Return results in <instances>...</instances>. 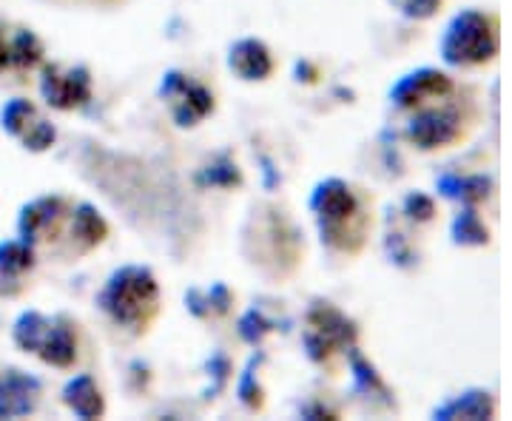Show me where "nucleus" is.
<instances>
[{"label": "nucleus", "mask_w": 512, "mask_h": 421, "mask_svg": "<svg viewBox=\"0 0 512 421\" xmlns=\"http://www.w3.org/2000/svg\"><path fill=\"white\" fill-rule=\"evenodd\" d=\"M410 15H430L441 0H399Z\"/></svg>", "instance_id": "f8f14e48"}, {"label": "nucleus", "mask_w": 512, "mask_h": 421, "mask_svg": "<svg viewBox=\"0 0 512 421\" xmlns=\"http://www.w3.org/2000/svg\"><path fill=\"white\" fill-rule=\"evenodd\" d=\"M461 117L453 106H439V109H421V114L413 120V140L424 148L444 146L450 140H456L461 134Z\"/></svg>", "instance_id": "39448f33"}, {"label": "nucleus", "mask_w": 512, "mask_h": 421, "mask_svg": "<svg viewBox=\"0 0 512 421\" xmlns=\"http://www.w3.org/2000/svg\"><path fill=\"white\" fill-rule=\"evenodd\" d=\"M15 339L23 350L37 353L43 362L49 365H72L74 362V339L72 330L60 322H52L40 313H26L20 316L18 328H15Z\"/></svg>", "instance_id": "20e7f679"}, {"label": "nucleus", "mask_w": 512, "mask_h": 421, "mask_svg": "<svg viewBox=\"0 0 512 421\" xmlns=\"http://www.w3.org/2000/svg\"><path fill=\"white\" fill-rule=\"evenodd\" d=\"M66 402L72 404L74 413L92 419V416H100L103 413V402H100V393L97 387L92 385V379H74L72 385L66 387Z\"/></svg>", "instance_id": "9b49d317"}, {"label": "nucleus", "mask_w": 512, "mask_h": 421, "mask_svg": "<svg viewBox=\"0 0 512 421\" xmlns=\"http://www.w3.org/2000/svg\"><path fill=\"white\" fill-rule=\"evenodd\" d=\"M3 126L12 131L15 137H20L29 148H46L55 140V129L37 114L29 103L15 100L6 114H3Z\"/></svg>", "instance_id": "423d86ee"}, {"label": "nucleus", "mask_w": 512, "mask_h": 421, "mask_svg": "<svg viewBox=\"0 0 512 421\" xmlns=\"http://www.w3.org/2000/svg\"><path fill=\"white\" fill-rule=\"evenodd\" d=\"M441 52L450 63L458 66H476L498 52V23L490 15L481 12H464L458 15L447 35L441 40Z\"/></svg>", "instance_id": "7ed1b4c3"}, {"label": "nucleus", "mask_w": 512, "mask_h": 421, "mask_svg": "<svg viewBox=\"0 0 512 421\" xmlns=\"http://www.w3.org/2000/svg\"><path fill=\"white\" fill-rule=\"evenodd\" d=\"M32 268V254L23 245H3L0 248V293H15L23 274Z\"/></svg>", "instance_id": "9d476101"}, {"label": "nucleus", "mask_w": 512, "mask_h": 421, "mask_svg": "<svg viewBox=\"0 0 512 421\" xmlns=\"http://www.w3.org/2000/svg\"><path fill=\"white\" fill-rule=\"evenodd\" d=\"M316 217L322 225V234L330 245L342 248V251H356L365 239L367 217L362 214L356 197L350 194V188L339 180H330L316 191Z\"/></svg>", "instance_id": "f03ea898"}, {"label": "nucleus", "mask_w": 512, "mask_h": 421, "mask_svg": "<svg viewBox=\"0 0 512 421\" xmlns=\"http://www.w3.org/2000/svg\"><path fill=\"white\" fill-rule=\"evenodd\" d=\"M231 69L245 80H262L265 74H271L274 63H271V55H268V49L262 43L242 40V43H237V49L231 52Z\"/></svg>", "instance_id": "1a4fd4ad"}, {"label": "nucleus", "mask_w": 512, "mask_h": 421, "mask_svg": "<svg viewBox=\"0 0 512 421\" xmlns=\"http://www.w3.org/2000/svg\"><path fill=\"white\" fill-rule=\"evenodd\" d=\"M37 385L26 376L9 373L0 379V416H23L35 407Z\"/></svg>", "instance_id": "6e6552de"}, {"label": "nucleus", "mask_w": 512, "mask_h": 421, "mask_svg": "<svg viewBox=\"0 0 512 421\" xmlns=\"http://www.w3.org/2000/svg\"><path fill=\"white\" fill-rule=\"evenodd\" d=\"M74 3H114V0H74Z\"/></svg>", "instance_id": "ddd939ff"}, {"label": "nucleus", "mask_w": 512, "mask_h": 421, "mask_svg": "<svg viewBox=\"0 0 512 421\" xmlns=\"http://www.w3.org/2000/svg\"><path fill=\"white\" fill-rule=\"evenodd\" d=\"M43 94L49 97V103H55L60 109H72L89 97V80L83 72H69L60 77L49 69L46 80H43Z\"/></svg>", "instance_id": "0eeeda50"}, {"label": "nucleus", "mask_w": 512, "mask_h": 421, "mask_svg": "<svg viewBox=\"0 0 512 421\" xmlns=\"http://www.w3.org/2000/svg\"><path fill=\"white\" fill-rule=\"evenodd\" d=\"M103 308L111 313L117 325L146 330L160 311L157 282L143 268H126L111 276L109 288L103 291Z\"/></svg>", "instance_id": "f257e3e1"}]
</instances>
